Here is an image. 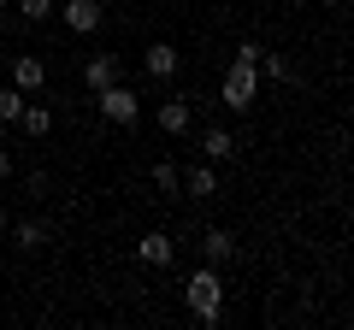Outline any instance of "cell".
Here are the masks:
<instances>
[{
	"mask_svg": "<svg viewBox=\"0 0 354 330\" xmlns=\"http://www.w3.org/2000/svg\"><path fill=\"white\" fill-rule=\"evenodd\" d=\"M183 301H189V307H195V318L213 330L218 318H225V278H218V266L189 271V283H183Z\"/></svg>",
	"mask_w": 354,
	"mask_h": 330,
	"instance_id": "6da1fadb",
	"label": "cell"
},
{
	"mask_svg": "<svg viewBox=\"0 0 354 330\" xmlns=\"http://www.w3.org/2000/svg\"><path fill=\"white\" fill-rule=\"evenodd\" d=\"M218 95H225L230 113H248L254 95H260V71H254V65H242V59H230V65H225V83H218Z\"/></svg>",
	"mask_w": 354,
	"mask_h": 330,
	"instance_id": "7a4b0ae2",
	"label": "cell"
},
{
	"mask_svg": "<svg viewBox=\"0 0 354 330\" xmlns=\"http://www.w3.org/2000/svg\"><path fill=\"white\" fill-rule=\"evenodd\" d=\"M95 106H101V118H106V124H136V118H142L136 89H124V83H106V89L95 95Z\"/></svg>",
	"mask_w": 354,
	"mask_h": 330,
	"instance_id": "3957f363",
	"label": "cell"
},
{
	"mask_svg": "<svg viewBox=\"0 0 354 330\" xmlns=\"http://www.w3.org/2000/svg\"><path fill=\"white\" fill-rule=\"evenodd\" d=\"M53 12L65 18V30H71V36H95V30H101V0H59V6H53Z\"/></svg>",
	"mask_w": 354,
	"mask_h": 330,
	"instance_id": "277c9868",
	"label": "cell"
},
{
	"mask_svg": "<svg viewBox=\"0 0 354 330\" xmlns=\"http://www.w3.org/2000/svg\"><path fill=\"white\" fill-rule=\"evenodd\" d=\"M41 83H48V59H41V53H24V59H12V89L41 95Z\"/></svg>",
	"mask_w": 354,
	"mask_h": 330,
	"instance_id": "5b68a950",
	"label": "cell"
},
{
	"mask_svg": "<svg viewBox=\"0 0 354 330\" xmlns=\"http://www.w3.org/2000/svg\"><path fill=\"white\" fill-rule=\"evenodd\" d=\"M106 83H118V53H95V59L83 65V89L88 95H101Z\"/></svg>",
	"mask_w": 354,
	"mask_h": 330,
	"instance_id": "8992f818",
	"label": "cell"
},
{
	"mask_svg": "<svg viewBox=\"0 0 354 330\" xmlns=\"http://www.w3.org/2000/svg\"><path fill=\"white\" fill-rule=\"evenodd\" d=\"M153 118H160V130H165V136H177V142L189 136V101H183V95L160 101V113H153Z\"/></svg>",
	"mask_w": 354,
	"mask_h": 330,
	"instance_id": "52a82bcc",
	"label": "cell"
},
{
	"mask_svg": "<svg viewBox=\"0 0 354 330\" xmlns=\"http://www.w3.org/2000/svg\"><path fill=\"white\" fill-rule=\"evenodd\" d=\"M201 159L207 165H230L236 159V136H230V130H201Z\"/></svg>",
	"mask_w": 354,
	"mask_h": 330,
	"instance_id": "ba28073f",
	"label": "cell"
},
{
	"mask_svg": "<svg viewBox=\"0 0 354 330\" xmlns=\"http://www.w3.org/2000/svg\"><path fill=\"white\" fill-rule=\"evenodd\" d=\"M142 65H148V77H160V83H171V77H177V48H171V41H148V53H142Z\"/></svg>",
	"mask_w": 354,
	"mask_h": 330,
	"instance_id": "9c48e42d",
	"label": "cell"
},
{
	"mask_svg": "<svg viewBox=\"0 0 354 330\" xmlns=\"http://www.w3.org/2000/svg\"><path fill=\"white\" fill-rule=\"evenodd\" d=\"M136 254L148 260V266H171V260H177V242L165 236V230H148V236L136 242Z\"/></svg>",
	"mask_w": 354,
	"mask_h": 330,
	"instance_id": "30bf717a",
	"label": "cell"
},
{
	"mask_svg": "<svg viewBox=\"0 0 354 330\" xmlns=\"http://www.w3.org/2000/svg\"><path fill=\"white\" fill-rule=\"evenodd\" d=\"M230 254H236V236H230L225 224H218V230H207V236H201V260H207V266H225Z\"/></svg>",
	"mask_w": 354,
	"mask_h": 330,
	"instance_id": "8fae6325",
	"label": "cell"
},
{
	"mask_svg": "<svg viewBox=\"0 0 354 330\" xmlns=\"http://www.w3.org/2000/svg\"><path fill=\"white\" fill-rule=\"evenodd\" d=\"M183 189H189L195 195V201H213V195H218V171H213V165H189V171H183Z\"/></svg>",
	"mask_w": 354,
	"mask_h": 330,
	"instance_id": "7c38bea8",
	"label": "cell"
},
{
	"mask_svg": "<svg viewBox=\"0 0 354 330\" xmlns=\"http://www.w3.org/2000/svg\"><path fill=\"white\" fill-rule=\"evenodd\" d=\"M6 236H12L18 248H24V254H41V248H48V236H53V230L41 224V218H24V224H12V230H6Z\"/></svg>",
	"mask_w": 354,
	"mask_h": 330,
	"instance_id": "4fadbf2b",
	"label": "cell"
},
{
	"mask_svg": "<svg viewBox=\"0 0 354 330\" xmlns=\"http://www.w3.org/2000/svg\"><path fill=\"white\" fill-rule=\"evenodd\" d=\"M18 130H24V136H36V142H41V136H53V113H48L41 101H36V106L24 101V113H18Z\"/></svg>",
	"mask_w": 354,
	"mask_h": 330,
	"instance_id": "5bb4252c",
	"label": "cell"
},
{
	"mask_svg": "<svg viewBox=\"0 0 354 330\" xmlns=\"http://www.w3.org/2000/svg\"><path fill=\"white\" fill-rule=\"evenodd\" d=\"M290 59H283V53H260V83H290Z\"/></svg>",
	"mask_w": 354,
	"mask_h": 330,
	"instance_id": "9a60e30c",
	"label": "cell"
},
{
	"mask_svg": "<svg viewBox=\"0 0 354 330\" xmlns=\"http://www.w3.org/2000/svg\"><path fill=\"white\" fill-rule=\"evenodd\" d=\"M153 189H160V195H171V201H177V189H183V171H177L171 159H160V165H153Z\"/></svg>",
	"mask_w": 354,
	"mask_h": 330,
	"instance_id": "2e32d148",
	"label": "cell"
},
{
	"mask_svg": "<svg viewBox=\"0 0 354 330\" xmlns=\"http://www.w3.org/2000/svg\"><path fill=\"white\" fill-rule=\"evenodd\" d=\"M30 95L24 89H0V124H18V113H24Z\"/></svg>",
	"mask_w": 354,
	"mask_h": 330,
	"instance_id": "e0dca14e",
	"label": "cell"
},
{
	"mask_svg": "<svg viewBox=\"0 0 354 330\" xmlns=\"http://www.w3.org/2000/svg\"><path fill=\"white\" fill-rule=\"evenodd\" d=\"M53 6H59V0H18V12H24L30 24H41V18H53Z\"/></svg>",
	"mask_w": 354,
	"mask_h": 330,
	"instance_id": "ac0fdd59",
	"label": "cell"
},
{
	"mask_svg": "<svg viewBox=\"0 0 354 330\" xmlns=\"http://www.w3.org/2000/svg\"><path fill=\"white\" fill-rule=\"evenodd\" d=\"M260 53H266L260 41H242V48H236V59H242V65H254V71H260Z\"/></svg>",
	"mask_w": 354,
	"mask_h": 330,
	"instance_id": "d6986e66",
	"label": "cell"
},
{
	"mask_svg": "<svg viewBox=\"0 0 354 330\" xmlns=\"http://www.w3.org/2000/svg\"><path fill=\"white\" fill-rule=\"evenodd\" d=\"M6 177H12V153L0 148V183H6Z\"/></svg>",
	"mask_w": 354,
	"mask_h": 330,
	"instance_id": "ffe728a7",
	"label": "cell"
},
{
	"mask_svg": "<svg viewBox=\"0 0 354 330\" xmlns=\"http://www.w3.org/2000/svg\"><path fill=\"white\" fill-rule=\"evenodd\" d=\"M6 230H12V218H6V213H0V236H6Z\"/></svg>",
	"mask_w": 354,
	"mask_h": 330,
	"instance_id": "44dd1931",
	"label": "cell"
},
{
	"mask_svg": "<svg viewBox=\"0 0 354 330\" xmlns=\"http://www.w3.org/2000/svg\"><path fill=\"white\" fill-rule=\"evenodd\" d=\"M0 12H6V0H0Z\"/></svg>",
	"mask_w": 354,
	"mask_h": 330,
	"instance_id": "7402d4cb",
	"label": "cell"
}]
</instances>
